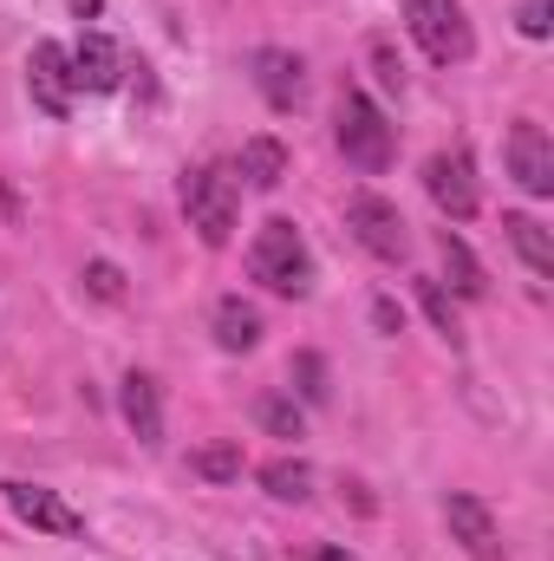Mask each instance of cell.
Here are the masks:
<instances>
[{
  "instance_id": "7402d4cb",
  "label": "cell",
  "mask_w": 554,
  "mask_h": 561,
  "mask_svg": "<svg viewBox=\"0 0 554 561\" xmlns=\"http://www.w3.org/2000/svg\"><path fill=\"white\" fill-rule=\"evenodd\" d=\"M293 386H300L307 405H326V399H333V386H326V359H320V353H293Z\"/></svg>"
},
{
  "instance_id": "2e32d148",
  "label": "cell",
  "mask_w": 554,
  "mask_h": 561,
  "mask_svg": "<svg viewBox=\"0 0 554 561\" xmlns=\"http://www.w3.org/2000/svg\"><path fill=\"white\" fill-rule=\"evenodd\" d=\"M280 176H287V144L280 138L242 144V183H249V190H280Z\"/></svg>"
},
{
  "instance_id": "277c9868",
  "label": "cell",
  "mask_w": 554,
  "mask_h": 561,
  "mask_svg": "<svg viewBox=\"0 0 554 561\" xmlns=\"http://www.w3.org/2000/svg\"><path fill=\"white\" fill-rule=\"evenodd\" d=\"M405 20H412V39L424 46V59H437V66H463L470 59L463 0H405Z\"/></svg>"
},
{
  "instance_id": "3957f363",
  "label": "cell",
  "mask_w": 554,
  "mask_h": 561,
  "mask_svg": "<svg viewBox=\"0 0 554 561\" xmlns=\"http://www.w3.org/2000/svg\"><path fill=\"white\" fill-rule=\"evenodd\" d=\"M183 216H189V229H196L209 249H222V242L235 236V176H222V170H189V176H183Z\"/></svg>"
},
{
  "instance_id": "6da1fadb",
  "label": "cell",
  "mask_w": 554,
  "mask_h": 561,
  "mask_svg": "<svg viewBox=\"0 0 554 561\" xmlns=\"http://www.w3.org/2000/svg\"><path fill=\"white\" fill-rule=\"evenodd\" d=\"M249 275L262 280L268 294H307V280H313V262H307V242H300V229L287 222V216H268L262 229H255V242H249Z\"/></svg>"
},
{
  "instance_id": "7a4b0ae2",
  "label": "cell",
  "mask_w": 554,
  "mask_h": 561,
  "mask_svg": "<svg viewBox=\"0 0 554 561\" xmlns=\"http://www.w3.org/2000/svg\"><path fill=\"white\" fill-rule=\"evenodd\" d=\"M339 150H346V163L366 170V176L392 170V125H385V112H379L366 92H346V99H339Z\"/></svg>"
},
{
  "instance_id": "d6986e66",
  "label": "cell",
  "mask_w": 554,
  "mask_h": 561,
  "mask_svg": "<svg viewBox=\"0 0 554 561\" xmlns=\"http://www.w3.org/2000/svg\"><path fill=\"white\" fill-rule=\"evenodd\" d=\"M255 424H262L268 437H307V419H300V405H293L287 392H268V399H255Z\"/></svg>"
},
{
  "instance_id": "ac0fdd59",
  "label": "cell",
  "mask_w": 554,
  "mask_h": 561,
  "mask_svg": "<svg viewBox=\"0 0 554 561\" xmlns=\"http://www.w3.org/2000/svg\"><path fill=\"white\" fill-rule=\"evenodd\" d=\"M262 490H268L275 503H300V496L313 490V470H307L300 457H275V463H262Z\"/></svg>"
},
{
  "instance_id": "d4e9b609",
  "label": "cell",
  "mask_w": 554,
  "mask_h": 561,
  "mask_svg": "<svg viewBox=\"0 0 554 561\" xmlns=\"http://www.w3.org/2000/svg\"><path fill=\"white\" fill-rule=\"evenodd\" d=\"M85 287H92L99 300H125V275H118V262H85Z\"/></svg>"
},
{
  "instance_id": "8fae6325",
  "label": "cell",
  "mask_w": 554,
  "mask_h": 561,
  "mask_svg": "<svg viewBox=\"0 0 554 561\" xmlns=\"http://www.w3.org/2000/svg\"><path fill=\"white\" fill-rule=\"evenodd\" d=\"M443 523H450V536H457V542H463L476 561H496V556H503V542H496V516L483 510V496H470V490L443 496Z\"/></svg>"
},
{
  "instance_id": "603a6c76",
  "label": "cell",
  "mask_w": 554,
  "mask_h": 561,
  "mask_svg": "<svg viewBox=\"0 0 554 561\" xmlns=\"http://www.w3.org/2000/svg\"><path fill=\"white\" fill-rule=\"evenodd\" d=\"M372 66H379V85H385V92H405V59H399V46H392L385 33L372 39Z\"/></svg>"
},
{
  "instance_id": "52a82bcc",
  "label": "cell",
  "mask_w": 554,
  "mask_h": 561,
  "mask_svg": "<svg viewBox=\"0 0 554 561\" xmlns=\"http://www.w3.org/2000/svg\"><path fill=\"white\" fill-rule=\"evenodd\" d=\"M503 157H509V176H516L529 196H554V144L535 118H516V125H509Z\"/></svg>"
},
{
  "instance_id": "83f0119b",
  "label": "cell",
  "mask_w": 554,
  "mask_h": 561,
  "mask_svg": "<svg viewBox=\"0 0 554 561\" xmlns=\"http://www.w3.org/2000/svg\"><path fill=\"white\" fill-rule=\"evenodd\" d=\"M72 13H79V20H85V13H99V0H72Z\"/></svg>"
},
{
  "instance_id": "5bb4252c",
  "label": "cell",
  "mask_w": 554,
  "mask_h": 561,
  "mask_svg": "<svg viewBox=\"0 0 554 561\" xmlns=\"http://www.w3.org/2000/svg\"><path fill=\"white\" fill-rule=\"evenodd\" d=\"M209 327H216V346H222V353H255V346H262V313H255V307H242L235 294H229V300H216Z\"/></svg>"
},
{
  "instance_id": "4316f807",
  "label": "cell",
  "mask_w": 554,
  "mask_h": 561,
  "mask_svg": "<svg viewBox=\"0 0 554 561\" xmlns=\"http://www.w3.org/2000/svg\"><path fill=\"white\" fill-rule=\"evenodd\" d=\"M307 561H359L353 549H339V542H320V549H307Z\"/></svg>"
},
{
  "instance_id": "ffe728a7",
  "label": "cell",
  "mask_w": 554,
  "mask_h": 561,
  "mask_svg": "<svg viewBox=\"0 0 554 561\" xmlns=\"http://www.w3.org/2000/svg\"><path fill=\"white\" fill-rule=\"evenodd\" d=\"M189 470L209 477V483H235V477H242V444H203V450L189 457Z\"/></svg>"
},
{
  "instance_id": "ba28073f",
  "label": "cell",
  "mask_w": 554,
  "mask_h": 561,
  "mask_svg": "<svg viewBox=\"0 0 554 561\" xmlns=\"http://www.w3.org/2000/svg\"><path fill=\"white\" fill-rule=\"evenodd\" d=\"M26 85H33V105H39L46 118H66V112H72V92H79V79H72V53H66L59 39H39V46H33V72H26Z\"/></svg>"
},
{
  "instance_id": "9c48e42d",
  "label": "cell",
  "mask_w": 554,
  "mask_h": 561,
  "mask_svg": "<svg viewBox=\"0 0 554 561\" xmlns=\"http://www.w3.org/2000/svg\"><path fill=\"white\" fill-rule=\"evenodd\" d=\"M7 490V510L20 516V523H33V529H46V536H85V516L66 503V496H53V490H39V483H0Z\"/></svg>"
},
{
  "instance_id": "7c38bea8",
  "label": "cell",
  "mask_w": 554,
  "mask_h": 561,
  "mask_svg": "<svg viewBox=\"0 0 554 561\" xmlns=\"http://www.w3.org/2000/svg\"><path fill=\"white\" fill-rule=\"evenodd\" d=\"M72 79H79L85 92H118V79H125L118 39H112V33H85V39L72 46Z\"/></svg>"
},
{
  "instance_id": "44dd1931",
  "label": "cell",
  "mask_w": 554,
  "mask_h": 561,
  "mask_svg": "<svg viewBox=\"0 0 554 561\" xmlns=\"http://www.w3.org/2000/svg\"><path fill=\"white\" fill-rule=\"evenodd\" d=\"M417 300H424V313H430V327H437L443 340L463 333V327H457V300L443 294V280H417Z\"/></svg>"
},
{
  "instance_id": "9a60e30c",
  "label": "cell",
  "mask_w": 554,
  "mask_h": 561,
  "mask_svg": "<svg viewBox=\"0 0 554 561\" xmlns=\"http://www.w3.org/2000/svg\"><path fill=\"white\" fill-rule=\"evenodd\" d=\"M437 255H443V275H450V287H457L463 300H483V294H489V275H483V262L470 255V242H463V236H450V229H443V236H437Z\"/></svg>"
},
{
  "instance_id": "30bf717a",
  "label": "cell",
  "mask_w": 554,
  "mask_h": 561,
  "mask_svg": "<svg viewBox=\"0 0 554 561\" xmlns=\"http://www.w3.org/2000/svg\"><path fill=\"white\" fill-rule=\"evenodd\" d=\"M249 66H255V85H262V99H268L275 112H300V99H307V66H300V53L262 46Z\"/></svg>"
},
{
  "instance_id": "5b68a950",
  "label": "cell",
  "mask_w": 554,
  "mask_h": 561,
  "mask_svg": "<svg viewBox=\"0 0 554 561\" xmlns=\"http://www.w3.org/2000/svg\"><path fill=\"white\" fill-rule=\"evenodd\" d=\"M346 229L379 255V262H399L405 249H412V229H405V216H399V203H385L379 190H359L353 203H346Z\"/></svg>"
},
{
  "instance_id": "484cf974",
  "label": "cell",
  "mask_w": 554,
  "mask_h": 561,
  "mask_svg": "<svg viewBox=\"0 0 554 561\" xmlns=\"http://www.w3.org/2000/svg\"><path fill=\"white\" fill-rule=\"evenodd\" d=\"M372 327H379V333H399V327H405L399 300H372Z\"/></svg>"
},
{
  "instance_id": "8992f818",
  "label": "cell",
  "mask_w": 554,
  "mask_h": 561,
  "mask_svg": "<svg viewBox=\"0 0 554 561\" xmlns=\"http://www.w3.org/2000/svg\"><path fill=\"white\" fill-rule=\"evenodd\" d=\"M424 190L430 203L450 216V222H470L476 216V170H470V150H437L424 163Z\"/></svg>"
},
{
  "instance_id": "cb8c5ba5",
  "label": "cell",
  "mask_w": 554,
  "mask_h": 561,
  "mask_svg": "<svg viewBox=\"0 0 554 561\" xmlns=\"http://www.w3.org/2000/svg\"><path fill=\"white\" fill-rule=\"evenodd\" d=\"M516 26L529 39H549L554 33V0H516Z\"/></svg>"
},
{
  "instance_id": "4fadbf2b",
  "label": "cell",
  "mask_w": 554,
  "mask_h": 561,
  "mask_svg": "<svg viewBox=\"0 0 554 561\" xmlns=\"http://www.w3.org/2000/svg\"><path fill=\"white\" fill-rule=\"evenodd\" d=\"M118 412H125V424L138 431L143 444H157V437H163V392H157V379H150V373H131V379H125Z\"/></svg>"
},
{
  "instance_id": "e0dca14e",
  "label": "cell",
  "mask_w": 554,
  "mask_h": 561,
  "mask_svg": "<svg viewBox=\"0 0 554 561\" xmlns=\"http://www.w3.org/2000/svg\"><path fill=\"white\" fill-rule=\"evenodd\" d=\"M503 229H509L516 255L529 262V275H535V280H549V275H554V242H549V229H542L535 216H503Z\"/></svg>"
}]
</instances>
